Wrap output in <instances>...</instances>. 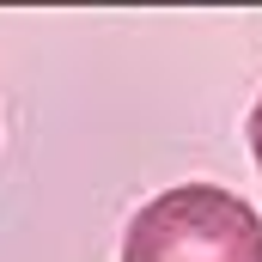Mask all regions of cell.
Segmentation results:
<instances>
[{"label": "cell", "instance_id": "cell-1", "mask_svg": "<svg viewBox=\"0 0 262 262\" xmlns=\"http://www.w3.org/2000/svg\"><path fill=\"white\" fill-rule=\"evenodd\" d=\"M122 262H262V220L220 183H177L128 220Z\"/></svg>", "mask_w": 262, "mask_h": 262}, {"label": "cell", "instance_id": "cell-2", "mask_svg": "<svg viewBox=\"0 0 262 262\" xmlns=\"http://www.w3.org/2000/svg\"><path fill=\"white\" fill-rule=\"evenodd\" d=\"M250 152H256V165H262V98H256V110H250Z\"/></svg>", "mask_w": 262, "mask_h": 262}]
</instances>
